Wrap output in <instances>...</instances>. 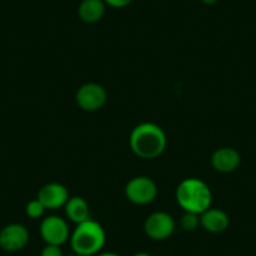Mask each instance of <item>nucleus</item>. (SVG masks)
<instances>
[{"label":"nucleus","mask_w":256,"mask_h":256,"mask_svg":"<svg viewBox=\"0 0 256 256\" xmlns=\"http://www.w3.org/2000/svg\"><path fill=\"white\" fill-rule=\"evenodd\" d=\"M106 6L104 0H82L78 6V16L83 23L94 24L104 16Z\"/></svg>","instance_id":"13"},{"label":"nucleus","mask_w":256,"mask_h":256,"mask_svg":"<svg viewBox=\"0 0 256 256\" xmlns=\"http://www.w3.org/2000/svg\"><path fill=\"white\" fill-rule=\"evenodd\" d=\"M46 208H44V205L38 200V198L29 201L26 206V214L29 218H33V220L40 218L42 216L44 215V212H46Z\"/></svg>","instance_id":"15"},{"label":"nucleus","mask_w":256,"mask_h":256,"mask_svg":"<svg viewBox=\"0 0 256 256\" xmlns=\"http://www.w3.org/2000/svg\"><path fill=\"white\" fill-rule=\"evenodd\" d=\"M176 201L184 212L201 214L211 208L212 192L205 181L196 177L182 180L176 188Z\"/></svg>","instance_id":"2"},{"label":"nucleus","mask_w":256,"mask_h":256,"mask_svg":"<svg viewBox=\"0 0 256 256\" xmlns=\"http://www.w3.org/2000/svg\"><path fill=\"white\" fill-rule=\"evenodd\" d=\"M218 0H201V3L205 4V6H214V4L218 3Z\"/></svg>","instance_id":"18"},{"label":"nucleus","mask_w":256,"mask_h":256,"mask_svg":"<svg viewBox=\"0 0 256 256\" xmlns=\"http://www.w3.org/2000/svg\"><path fill=\"white\" fill-rule=\"evenodd\" d=\"M40 256H64V255H63V251H62L60 246L49 245V244H46V246L42 248Z\"/></svg>","instance_id":"16"},{"label":"nucleus","mask_w":256,"mask_h":256,"mask_svg":"<svg viewBox=\"0 0 256 256\" xmlns=\"http://www.w3.org/2000/svg\"><path fill=\"white\" fill-rule=\"evenodd\" d=\"M130 147L140 158H157L166 150L167 136L164 130L156 123H140L130 134Z\"/></svg>","instance_id":"1"},{"label":"nucleus","mask_w":256,"mask_h":256,"mask_svg":"<svg viewBox=\"0 0 256 256\" xmlns=\"http://www.w3.org/2000/svg\"><path fill=\"white\" fill-rule=\"evenodd\" d=\"M134 256H152V255H150V254H147V252H137V254H134Z\"/></svg>","instance_id":"20"},{"label":"nucleus","mask_w":256,"mask_h":256,"mask_svg":"<svg viewBox=\"0 0 256 256\" xmlns=\"http://www.w3.org/2000/svg\"><path fill=\"white\" fill-rule=\"evenodd\" d=\"M107 235L98 221L90 220L80 222L70 232V242L72 251L82 256H94L102 251Z\"/></svg>","instance_id":"3"},{"label":"nucleus","mask_w":256,"mask_h":256,"mask_svg":"<svg viewBox=\"0 0 256 256\" xmlns=\"http://www.w3.org/2000/svg\"><path fill=\"white\" fill-rule=\"evenodd\" d=\"M176 228L174 218L164 211H157L151 214L144 224V234L151 240L164 241L171 238Z\"/></svg>","instance_id":"6"},{"label":"nucleus","mask_w":256,"mask_h":256,"mask_svg":"<svg viewBox=\"0 0 256 256\" xmlns=\"http://www.w3.org/2000/svg\"><path fill=\"white\" fill-rule=\"evenodd\" d=\"M76 102L80 110L86 112L100 110L107 102V90L98 83H86L78 88Z\"/></svg>","instance_id":"7"},{"label":"nucleus","mask_w":256,"mask_h":256,"mask_svg":"<svg viewBox=\"0 0 256 256\" xmlns=\"http://www.w3.org/2000/svg\"><path fill=\"white\" fill-rule=\"evenodd\" d=\"M70 198V192L64 184L50 182V184H44L39 190L36 198L43 204L46 210H56V208H64Z\"/></svg>","instance_id":"9"},{"label":"nucleus","mask_w":256,"mask_h":256,"mask_svg":"<svg viewBox=\"0 0 256 256\" xmlns=\"http://www.w3.org/2000/svg\"><path fill=\"white\" fill-rule=\"evenodd\" d=\"M158 194L157 184L151 177L136 176L127 182L124 187V195L130 202L134 205H148L154 202Z\"/></svg>","instance_id":"4"},{"label":"nucleus","mask_w":256,"mask_h":256,"mask_svg":"<svg viewBox=\"0 0 256 256\" xmlns=\"http://www.w3.org/2000/svg\"><path fill=\"white\" fill-rule=\"evenodd\" d=\"M230 218L220 208H208L200 215V226L211 234H221L228 230Z\"/></svg>","instance_id":"11"},{"label":"nucleus","mask_w":256,"mask_h":256,"mask_svg":"<svg viewBox=\"0 0 256 256\" xmlns=\"http://www.w3.org/2000/svg\"><path fill=\"white\" fill-rule=\"evenodd\" d=\"M29 235L28 228L22 224H9L0 230V248L6 252H16L28 245Z\"/></svg>","instance_id":"8"},{"label":"nucleus","mask_w":256,"mask_h":256,"mask_svg":"<svg viewBox=\"0 0 256 256\" xmlns=\"http://www.w3.org/2000/svg\"><path fill=\"white\" fill-rule=\"evenodd\" d=\"M104 3L107 4L108 6H112V8H126L130 4L132 3V0H104Z\"/></svg>","instance_id":"17"},{"label":"nucleus","mask_w":256,"mask_h":256,"mask_svg":"<svg viewBox=\"0 0 256 256\" xmlns=\"http://www.w3.org/2000/svg\"><path fill=\"white\" fill-rule=\"evenodd\" d=\"M39 232H40L44 242L49 244V245L62 246L70 238L68 222L63 218L56 215L46 216L42 220Z\"/></svg>","instance_id":"5"},{"label":"nucleus","mask_w":256,"mask_h":256,"mask_svg":"<svg viewBox=\"0 0 256 256\" xmlns=\"http://www.w3.org/2000/svg\"><path fill=\"white\" fill-rule=\"evenodd\" d=\"M170 256H172V255H170Z\"/></svg>","instance_id":"22"},{"label":"nucleus","mask_w":256,"mask_h":256,"mask_svg":"<svg viewBox=\"0 0 256 256\" xmlns=\"http://www.w3.org/2000/svg\"><path fill=\"white\" fill-rule=\"evenodd\" d=\"M180 225L184 231H195L200 226V215L194 212H184L180 221Z\"/></svg>","instance_id":"14"},{"label":"nucleus","mask_w":256,"mask_h":256,"mask_svg":"<svg viewBox=\"0 0 256 256\" xmlns=\"http://www.w3.org/2000/svg\"><path fill=\"white\" fill-rule=\"evenodd\" d=\"M97 256H122L117 252H100Z\"/></svg>","instance_id":"19"},{"label":"nucleus","mask_w":256,"mask_h":256,"mask_svg":"<svg viewBox=\"0 0 256 256\" xmlns=\"http://www.w3.org/2000/svg\"><path fill=\"white\" fill-rule=\"evenodd\" d=\"M240 164V154L231 147L218 148L211 156V166L215 171L221 172V174H230V172L236 171Z\"/></svg>","instance_id":"10"},{"label":"nucleus","mask_w":256,"mask_h":256,"mask_svg":"<svg viewBox=\"0 0 256 256\" xmlns=\"http://www.w3.org/2000/svg\"><path fill=\"white\" fill-rule=\"evenodd\" d=\"M66 215L68 220L74 222L76 225L90 218V208L87 201L80 196H73L68 198L67 204L64 205Z\"/></svg>","instance_id":"12"},{"label":"nucleus","mask_w":256,"mask_h":256,"mask_svg":"<svg viewBox=\"0 0 256 256\" xmlns=\"http://www.w3.org/2000/svg\"><path fill=\"white\" fill-rule=\"evenodd\" d=\"M67 256H82V255H78V254L72 252V254H70V255H67Z\"/></svg>","instance_id":"21"}]
</instances>
